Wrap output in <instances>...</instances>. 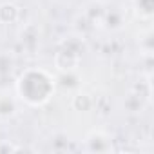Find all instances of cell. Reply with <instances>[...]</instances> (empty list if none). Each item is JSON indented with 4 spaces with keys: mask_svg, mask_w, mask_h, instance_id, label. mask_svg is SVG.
Here are the masks:
<instances>
[{
    "mask_svg": "<svg viewBox=\"0 0 154 154\" xmlns=\"http://www.w3.org/2000/svg\"><path fill=\"white\" fill-rule=\"evenodd\" d=\"M56 78V89H62V91H69L71 94L74 91L82 89V84H80V76H78V69L76 71H63V72H58Z\"/></svg>",
    "mask_w": 154,
    "mask_h": 154,
    "instance_id": "8",
    "label": "cell"
},
{
    "mask_svg": "<svg viewBox=\"0 0 154 154\" xmlns=\"http://www.w3.org/2000/svg\"><path fill=\"white\" fill-rule=\"evenodd\" d=\"M131 6L134 15L143 20V22H150L152 15H154V0H131Z\"/></svg>",
    "mask_w": 154,
    "mask_h": 154,
    "instance_id": "12",
    "label": "cell"
},
{
    "mask_svg": "<svg viewBox=\"0 0 154 154\" xmlns=\"http://www.w3.org/2000/svg\"><path fill=\"white\" fill-rule=\"evenodd\" d=\"M125 26H127V13L123 8H105L102 29L109 33H120L125 29Z\"/></svg>",
    "mask_w": 154,
    "mask_h": 154,
    "instance_id": "5",
    "label": "cell"
},
{
    "mask_svg": "<svg viewBox=\"0 0 154 154\" xmlns=\"http://www.w3.org/2000/svg\"><path fill=\"white\" fill-rule=\"evenodd\" d=\"M56 78L44 67H27L15 78V94L20 103L38 109L56 94Z\"/></svg>",
    "mask_w": 154,
    "mask_h": 154,
    "instance_id": "1",
    "label": "cell"
},
{
    "mask_svg": "<svg viewBox=\"0 0 154 154\" xmlns=\"http://www.w3.org/2000/svg\"><path fill=\"white\" fill-rule=\"evenodd\" d=\"M140 51L145 56L152 54V33H150V29H147L143 35H140Z\"/></svg>",
    "mask_w": 154,
    "mask_h": 154,
    "instance_id": "14",
    "label": "cell"
},
{
    "mask_svg": "<svg viewBox=\"0 0 154 154\" xmlns=\"http://www.w3.org/2000/svg\"><path fill=\"white\" fill-rule=\"evenodd\" d=\"M96 2H100V4H103V6H109L112 0H96Z\"/></svg>",
    "mask_w": 154,
    "mask_h": 154,
    "instance_id": "16",
    "label": "cell"
},
{
    "mask_svg": "<svg viewBox=\"0 0 154 154\" xmlns=\"http://www.w3.org/2000/svg\"><path fill=\"white\" fill-rule=\"evenodd\" d=\"M18 109H20V102L17 94H11L8 91L0 93V122H9L17 118Z\"/></svg>",
    "mask_w": 154,
    "mask_h": 154,
    "instance_id": "6",
    "label": "cell"
},
{
    "mask_svg": "<svg viewBox=\"0 0 154 154\" xmlns=\"http://www.w3.org/2000/svg\"><path fill=\"white\" fill-rule=\"evenodd\" d=\"M71 105H72V109H74V111L89 112V111L94 107V98H93L89 93H85V91L78 89V91H74V93L71 94Z\"/></svg>",
    "mask_w": 154,
    "mask_h": 154,
    "instance_id": "11",
    "label": "cell"
},
{
    "mask_svg": "<svg viewBox=\"0 0 154 154\" xmlns=\"http://www.w3.org/2000/svg\"><path fill=\"white\" fill-rule=\"evenodd\" d=\"M22 18V9L18 4L6 0V2H0V24L9 26V24H17Z\"/></svg>",
    "mask_w": 154,
    "mask_h": 154,
    "instance_id": "10",
    "label": "cell"
},
{
    "mask_svg": "<svg viewBox=\"0 0 154 154\" xmlns=\"http://www.w3.org/2000/svg\"><path fill=\"white\" fill-rule=\"evenodd\" d=\"M72 31H74V36H78L82 40H87V38H91L98 31V27L80 11L78 15L74 17V20H72Z\"/></svg>",
    "mask_w": 154,
    "mask_h": 154,
    "instance_id": "9",
    "label": "cell"
},
{
    "mask_svg": "<svg viewBox=\"0 0 154 154\" xmlns=\"http://www.w3.org/2000/svg\"><path fill=\"white\" fill-rule=\"evenodd\" d=\"M18 44L24 51H35L40 44V31L35 24H26L18 33Z\"/></svg>",
    "mask_w": 154,
    "mask_h": 154,
    "instance_id": "7",
    "label": "cell"
},
{
    "mask_svg": "<svg viewBox=\"0 0 154 154\" xmlns=\"http://www.w3.org/2000/svg\"><path fill=\"white\" fill-rule=\"evenodd\" d=\"M82 54H84V40L72 35L69 38L60 40L58 49L53 58V63L58 72L76 71L82 63Z\"/></svg>",
    "mask_w": 154,
    "mask_h": 154,
    "instance_id": "2",
    "label": "cell"
},
{
    "mask_svg": "<svg viewBox=\"0 0 154 154\" xmlns=\"http://www.w3.org/2000/svg\"><path fill=\"white\" fill-rule=\"evenodd\" d=\"M141 82H140V85H132L131 89H129V93L123 96V109L129 112V114H140V112H143L145 109H147V105L150 103V94H152V91H150V82H147L145 84V87H143V91H141Z\"/></svg>",
    "mask_w": 154,
    "mask_h": 154,
    "instance_id": "3",
    "label": "cell"
},
{
    "mask_svg": "<svg viewBox=\"0 0 154 154\" xmlns=\"http://www.w3.org/2000/svg\"><path fill=\"white\" fill-rule=\"evenodd\" d=\"M17 67V60L11 53H0V78H11Z\"/></svg>",
    "mask_w": 154,
    "mask_h": 154,
    "instance_id": "13",
    "label": "cell"
},
{
    "mask_svg": "<svg viewBox=\"0 0 154 154\" xmlns=\"http://www.w3.org/2000/svg\"><path fill=\"white\" fill-rule=\"evenodd\" d=\"M112 149V136L103 129H93L84 138L85 152H111Z\"/></svg>",
    "mask_w": 154,
    "mask_h": 154,
    "instance_id": "4",
    "label": "cell"
},
{
    "mask_svg": "<svg viewBox=\"0 0 154 154\" xmlns=\"http://www.w3.org/2000/svg\"><path fill=\"white\" fill-rule=\"evenodd\" d=\"M15 150H20V147L18 145H11L9 141L0 143V152H15Z\"/></svg>",
    "mask_w": 154,
    "mask_h": 154,
    "instance_id": "15",
    "label": "cell"
}]
</instances>
